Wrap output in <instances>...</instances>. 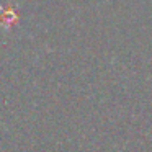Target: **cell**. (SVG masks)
<instances>
[{
    "instance_id": "1",
    "label": "cell",
    "mask_w": 152,
    "mask_h": 152,
    "mask_svg": "<svg viewBox=\"0 0 152 152\" xmlns=\"http://www.w3.org/2000/svg\"><path fill=\"white\" fill-rule=\"evenodd\" d=\"M20 13L15 7H0V26L4 30H10L18 23Z\"/></svg>"
}]
</instances>
